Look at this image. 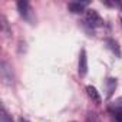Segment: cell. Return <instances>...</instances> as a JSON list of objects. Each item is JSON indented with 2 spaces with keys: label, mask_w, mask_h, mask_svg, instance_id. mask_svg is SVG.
Returning <instances> with one entry per match:
<instances>
[{
  "label": "cell",
  "mask_w": 122,
  "mask_h": 122,
  "mask_svg": "<svg viewBox=\"0 0 122 122\" xmlns=\"http://www.w3.org/2000/svg\"><path fill=\"white\" fill-rule=\"evenodd\" d=\"M89 2H72L68 5V9L71 13H75V15H79V13H83L85 10V6L88 5Z\"/></svg>",
  "instance_id": "obj_5"
},
{
  "label": "cell",
  "mask_w": 122,
  "mask_h": 122,
  "mask_svg": "<svg viewBox=\"0 0 122 122\" xmlns=\"http://www.w3.org/2000/svg\"><path fill=\"white\" fill-rule=\"evenodd\" d=\"M19 122H29V121H27V119H25V118H20V119H19Z\"/></svg>",
  "instance_id": "obj_12"
},
{
  "label": "cell",
  "mask_w": 122,
  "mask_h": 122,
  "mask_svg": "<svg viewBox=\"0 0 122 122\" xmlns=\"http://www.w3.org/2000/svg\"><path fill=\"white\" fill-rule=\"evenodd\" d=\"M17 9H19L20 16H23V19L30 20V13H32V9H30V5L26 2V0H19V2H17Z\"/></svg>",
  "instance_id": "obj_2"
},
{
  "label": "cell",
  "mask_w": 122,
  "mask_h": 122,
  "mask_svg": "<svg viewBox=\"0 0 122 122\" xmlns=\"http://www.w3.org/2000/svg\"><path fill=\"white\" fill-rule=\"evenodd\" d=\"M105 86H106V98H112L115 89H116V79L115 78H108L105 81Z\"/></svg>",
  "instance_id": "obj_6"
},
{
  "label": "cell",
  "mask_w": 122,
  "mask_h": 122,
  "mask_svg": "<svg viewBox=\"0 0 122 122\" xmlns=\"http://www.w3.org/2000/svg\"><path fill=\"white\" fill-rule=\"evenodd\" d=\"M112 105H115V106H118V108H121V109H122V98H118Z\"/></svg>",
  "instance_id": "obj_11"
},
{
  "label": "cell",
  "mask_w": 122,
  "mask_h": 122,
  "mask_svg": "<svg viewBox=\"0 0 122 122\" xmlns=\"http://www.w3.org/2000/svg\"><path fill=\"white\" fill-rule=\"evenodd\" d=\"M86 73H88V56H86V50L82 49L79 55V75L85 76Z\"/></svg>",
  "instance_id": "obj_3"
},
{
  "label": "cell",
  "mask_w": 122,
  "mask_h": 122,
  "mask_svg": "<svg viewBox=\"0 0 122 122\" xmlns=\"http://www.w3.org/2000/svg\"><path fill=\"white\" fill-rule=\"evenodd\" d=\"M0 72H2V79L5 81V83L10 85L12 83V68L7 65V62H2L0 65Z\"/></svg>",
  "instance_id": "obj_4"
},
{
  "label": "cell",
  "mask_w": 122,
  "mask_h": 122,
  "mask_svg": "<svg viewBox=\"0 0 122 122\" xmlns=\"http://www.w3.org/2000/svg\"><path fill=\"white\" fill-rule=\"evenodd\" d=\"M85 20H86V23H88L89 27H101V26H103L102 17L93 9H89V10L85 12Z\"/></svg>",
  "instance_id": "obj_1"
},
{
  "label": "cell",
  "mask_w": 122,
  "mask_h": 122,
  "mask_svg": "<svg viewBox=\"0 0 122 122\" xmlns=\"http://www.w3.org/2000/svg\"><path fill=\"white\" fill-rule=\"evenodd\" d=\"M86 92H88L89 98H91L95 103H101V96H99V93H98L96 88H93L92 85H88V86H86Z\"/></svg>",
  "instance_id": "obj_8"
},
{
  "label": "cell",
  "mask_w": 122,
  "mask_h": 122,
  "mask_svg": "<svg viewBox=\"0 0 122 122\" xmlns=\"http://www.w3.org/2000/svg\"><path fill=\"white\" fill-rule=\"evenodd\" d=\"M109 111H111V113L113 115V118L118 122H122V109L121 108H118L115 105H109Z\"/></svg>",
  "instance_id": "obj_9"
},
{
  "label": "cell",
  "mask_w": 122,
  "mask_h": 122,
  "mask_svg": "<svg viewBox=\"0 0 122 122\" xmlns=\"http://www.w3.org/2000/svg\"><path fill=\"white\" fill-rule=\"evenodd\" d=\"M106 45L108 47L112 50V53L116 56V57H121L122 56V52H121V47H119V43L113 39H106Z\"/></svg>",
  "instance_id": "obj_7"
},
{
  "label": "cell",
  "mask_w": 122,
  "mask_h": 122,
  "mask_svg": "<svg viewBox=\"0 0 122 122\" xmlns=\"http://www.w3.org/2000/svg\"><path fill=\"white\" fill-rule=\"evenodd\" d=\"M0 122H13L12 116L7 113V111L2 106V109H0Z\"/></svg>",
  "instance_id": "obj_10"
}]
</instances>
